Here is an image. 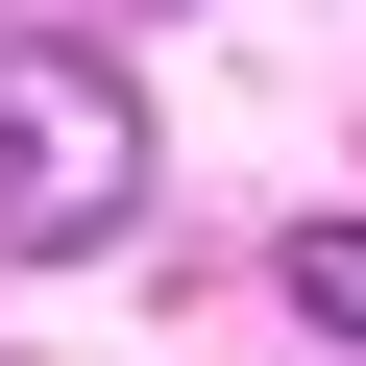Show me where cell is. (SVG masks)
Listing matches in <instances>:
<instances>
[{"instance_id": "6da1fadb", "label": "cell", "mask_w": 366, "mask_h": 366, "mask_svg": "<svg viewBox=\"0 0 366 366\" xmlns=\"http://www.w3.org/2000/svg\"><path fill=\"white\" fill-rule=\"evenodd\" d=\"M122 220H147V98H122V49L25 25V49H0V244L74 269V244H122Z\"/></svg>"}, {"instance_id": "7a4b0ae2", "label": "cell", "mask_w": 366, "mask_h": 366, "mask_svg": "<svg viewBox=\"0 0 366 366\" xmlns=\"http://www.w3.org/2000/svg\"><path fill=\"white\" fill-rule=\"evenodd\" d=\"M293 317H317V342H366V220H293Z\"/></svg>"}]
</instances>
